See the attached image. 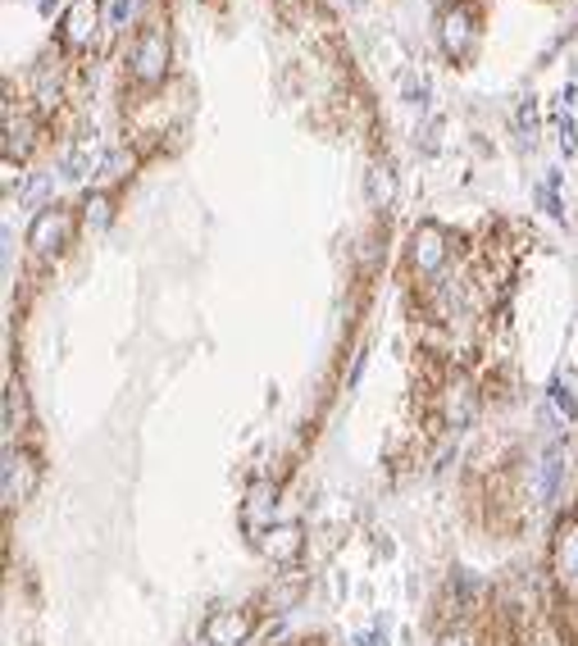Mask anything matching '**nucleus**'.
<instances>
[{
	"label": "nucleus",
	"mask_w": 578,
	"mask_h": 646,
	"mask_svg": "<svg viewBox=\"0 0 578 646\" xmlns=\"http://www.w3.org/2000/svg\"><path fill=\"white\" fill-rule=\"evenodd\" d=\"M164 60H169V46H164V33H142L137 37V46H132V73L142 78V83H155L160 73H164Z\"/></svg>",
	"instance_id": "1"
},
{
	"label": "nucleus",
	"mask_w": 578,
	"mask_h": 646,
	"mask_svg": "<svg viewBox=\"0 0 578 646\" xmlns=\"http://www.w3.org/2000/svg\"><path fill=\"white\" fill-rule=\"evenodd\" d=\"M246 632H250V614L246 610H219L205 623V641L210 646H237V641H246Z\"/></svg>",
	"instance_id": "2"
},
{
	"label": "nucleus",
	"mask_w": 578,
	"mask_h": 646,
	"mask_svg": "<svg viewBox=\"0 0 578 646\" xmlns=\"http://www.w3.org/2000/svg\"><path fill=\"white\" fill-rule=\"evenodd\" d=\"M64 237H69V214H64V210H46V214H37V223H33V232H28V241H33L42 255H51Z\"/></svg>",
	"instance_id": "3"
},
{
	"label": "nucleus",
	"mask_w": 578,
	"mask_h": 646,
	"mask_svg": "<svg viewBox=\"0 0 578 646\" xmlns=\"http://www.w3.org/2000/svg\"><path fill=\"white\" fill-rule=\"evenodd\" d=\"M555 564L560 578H578V524H564L555 537Z\"/></svg>",
	"instance_id": "4"
},
{
	"label": "nucleus",
	"mask_w": 578,
	"mask_h": 646,
	"mask_svg": "<svg viewBox=\"0 0 578 646\" xmlns=\"http://www.w3.org/2000/svg\"><path fill=\"white\" fill-rule=\"evenodd\" d=\"M92 24H96V5L92 0H78V5L69 10V42H87Z\"/></svg>",
	"instance_id": "5"
},
{
	"label": "nucleus",
	"mask_w": 578,
	"mask_h": 646,
	"mask_svg": "<svg viewBox=\"0 0 578 646\" xmlns=\"http://www.w3.org/2000/svg\"><path fill=\"white\" fill-rule=\"evenodd\" d=\"M437 259H442V237H437L433 228H424V232L415 237V264H419V269H433Z\"/></svg>",
	"instance_id": "6"
},
{
	"label": "nucleus",
	"mask_w": 578,
	"mask_h": 646,
	"mask_svg": "<svg viewBox=\"0 0 578 646\" xmlns=\"http://www.w3.org/2000/svg\"><path fill=\"white\" fill-rule=\"evenodd\" d=\"M132 15V0H114V5H110V19L119 24V19H128Z\"/></svg>",
	"instance_id": "7"
},
{
	"label": "nucleus",
	"mask_w": 578,
	"mask_h": 646,
	"mask_svg": "<svg viewBox=\"0 0 578 646\" xmlns=\"http://www.w3.org/2000/svg\"><path fill=\"white\" fill-rule=\"evenodd\" d=\"M437 646H465V641H460V637H442Z\"/></svg>",
	"instance_id": "8"
}]
</instances>
